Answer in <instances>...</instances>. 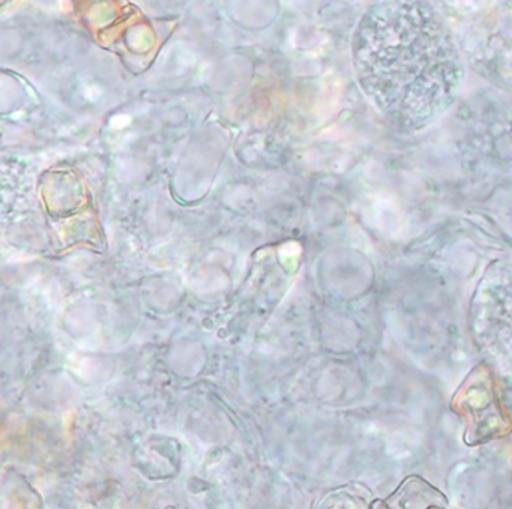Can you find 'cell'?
I'll return each mask as SVG.
<instances>
[{
    "mask_svg": "<svg viewBox=\"0 0 512 509\" xmlns=\"http://www.w3.org/2000/svg\"><path fill=\"white\" fill-rule=\"evenodd\" d=\"M353 67L365 97L401 130H421L457 98L463 65L448 29L422 0H382L356 29Z\"/></svg>",
    "mask_w": 512,
    "mask_h": 509,
    "instance_id": "obj_1",
    "label": "cell"
},
{
    "mask_svg": "<svg viewBox=\"0 0 512 509\" xmlns=\"http://www.w3.org/2000/svg\"><path fill=\"white\" fill-rule=\"evenodd\" d=\"M11 0H0V8L5 7V5L10 4Z\"/></svg>",
    "mask_w": 512,
    "mask_h": 509,
    "instance_id": "obj_3",
    "label": "cell"
},
{
    "mask_svg": "<svg viewBox=\"0 0 512 509\" xmlns=\"http://www.w3.org/2000/svg\"><path fill=\"white\" fill-rule=\"evenodd\" d=\"M139 23H140L139 20H136V22L131 23L130 28H134V26L139 25ZM127 41H128V31L125 32V37H124V52H125V47H127Z\"/></svg>",
    "mask_w": 512,
    "mask_h": 509,
    "instance_id": "obj_2",
    "label": "cell"
}]
</instances>
